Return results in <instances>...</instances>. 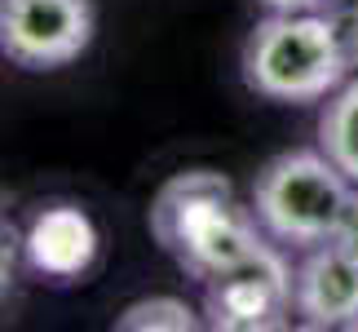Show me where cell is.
Instances as JSON below:
<instances>
[{
	"label": "cell",
	"mask_w": 358,
	"mask_h": 332,
	"mask_svg": "<svg viewBox=\"0 0 358 332\" xmlns=\"http://www.w3.org/2000/svg\"><path fill=\"white\" fill-rule=\"evenodd\" d=\"M150 235L190 279L208 284L266 248V226L213 169L177 173L150 204Z\"/></svg>",
	"instance_id": "6da1fadb"
},
{
	"label": "cell",
	"mask_w": 358,
	"mask_h": 332,
	"mask_svg": "<svg viewBox=\"0 0 358 332\" xmlns=\"http://www.w3.org/2000/svg\"><path fill=\"white\" fill-rule=\"evenodd\" d=\"M243 85L270 102L310 106L350 80V62L327 13H266L239 53Z\"/></svg>",
	"instance_id": "7a4b0ae2"
},
{
	"label": "cell",
	"mask_w": 358,
	"mask_h": 332,
	"mask_svg": "<svg viewBox=\"0 0 358 332\" xmlns=\"http://www.w3.org/2000/svg\"><path fill=\"white\" fill-rule=\"evenodd\" d=\"M354 200V182L314 151H283L252 182V213L279 248H319L336 235Z\"/></svg>",
	"instance_id": "3957f363"
},
{
	"label": "cell",
	"mask_w": 358,
	"mask_h": 332,
	"mask_svg": "<svg viewBox=\"0 0 358 332\" xmlns=\"http://www.w3.org/2000/svg\"><path fill=\"white\" fill-rule=\"evenodd\" d=\"M292 314V266L279 244L203 284V324L217 332H270Z\"/></svg>",
	"instance_id": "277c9868"
},
{
	"label": "cell",
	"mask_w": 358,
	"mask_h": 332,
	"mask_svg": "<svg viewBox=\"0 0 358 332\" xmlns=\"http://www.w3.org/2000/svg\"><path fill=\"white\" fill-rule=\"evenodd\" d=\"M93 22V0H0V53L27 71H53L89 49Z\"/></svg>",
	"instance_id": "5b68a950"
},
{
	"label": "cell",
	"mask_w": 358,
	"mask_h": 332,
	"mask_svg": "<svg viewBox=\"0 0 358 332\" xmlns=\"http://www.w3.org/2000/svg\"><path fill=\"white\" fill-rule=\"evenodd\" d=\"M292 314L306 328H358V257L332 240L306 248L292 270Z\"/></svg>",
	"instance_id": "8992f818"
},
{
	"label": "cell",
	"mask_w": 358,
	"mask_h": 332,
	"mask_svg": "<svg viewBox=\"0 0 358 332\" xmlns=\"http://www.w3.org/2000/svg\"><path fill=\"white\" fill-rule=\"evenodd\" d=\"M22 248H27V261H31L36 275L66 284V279H80L93 266V257H98V226L76 204H53V209L31 217V226L22 235Z\"/></svg>",
	"instance_id": "52a82bcc"
},
{
	"label": "cell",
	"mask_w": 358,
	"mask_h": 332,
	"mask_svg": "<svg viewBox=\"0 0 358 332\" xmlns=\"http://www.w3.org/2000/svg\"><path fill=\"white\" fill-rule=\"evenodd\" d=\"M319 151L358 186V76L345 80L332 98H323Z\"/></svg>",
	"instance_id": "ba28073f"
},
{
	"label": "cell",
	"mask_w": 358,
	"mask_h": 332,
	"mask_svg": "<svg viewBox=\"0 0 358 332\" xmlns=\"http://www.w3.org/2000/svg\"><path fill=\"white\" fill-rule=\"evenodd\" d=\"M115 328L120 332H155V328L190 332V328H199V319H195V310L177 297H146V301H133L115 319Z\"/></svg>",
	"instance_id": "9c48e42d"
},
{
	"label": "cell",
	"mask_w": 358,
	"mask_h": 332,
	"mask_svg": "<svg viewBox=\"0 0 358 332\" xmlns=\"http://www.w3.org/2000/svg\"><path fill=\"white\" fill-rule=\"evenodd\" d=\"M323 13H327V22H332V32L341 40V53H345L350 71H358V0H336Z\"/></svg>",
	"instance_id": "30bf717a"
},
{
	"label": "cell",
	"mask_w": 358,
	"mask_h": 332,
	"mask_svg": "<svg viewBox=\"0 0 358 332\" xmlns=\"http://www.w3.org/2000/svg\"><path fill=\"white\" fill-rule=\"evenodd\" d=\"M27 257V248H22V240L13 235L5 221H0V301L9 297V288H13V279H18V261Z\"/></svg>",
	"instance_id": "8fae6325"
},
{
	"label": "cell",
	"mask_w": 358,
	"mask_h": 332,
	"mask_svg": "<svg viewBox=\"0 0 358 332\" xmlns=\"http://www.w3.org/2000/svg\"><path fill=\"white\" fill-rule=\"evenodd\" d=\"M332 244H341L345 253L358 257V186H354V200H350L345 217H341V226H336V235H332Z\"/></svg>",
	"instance_id": "7c38bea8"
},
{
	"label": "cell",
	"mask_w": 358,
	"mask_h": 332,
	"mask_svg": "<svg viewBox=\"0 0 358 332\" xmlns=\"http://www.w3.org/2000/svg\"><path fill=\"white\" fill-rule=\"evenodd\" d=\"M270 13H323V9H332L336 0H261Z\"/></svg>",
	"instance_id": "4fadbf2b"
},
{
	"label": "cell",
	"mask_w": 358,
	"mask_h": 332,
	"mask_svg": "<svg viewBox=\"0 0 358 332\" xmlns=\"http://www.w3.org/2000/svg\"><path fill=\"white\" fill-rule=\"evenodd\" d=\"M0 221H5V217H0Z\"/></svg>",
	"instance_id": "5bb4252c"
}]
</instances>
